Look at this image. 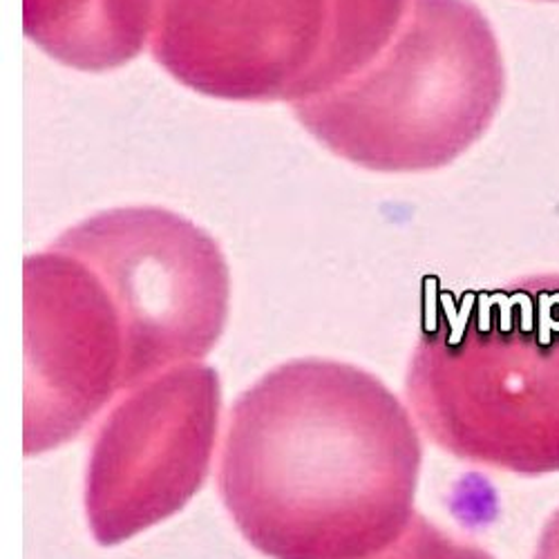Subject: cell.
<instances>
[{
    "instance_id": "cell-5",
    "label": "cell",
    "mask_w": 559,
    "mask_h": 559,
    "mask_svg": "<svg viewBox=\"0 0 559 559\" xmlns=\"http://www.w3.org/2000/svg\"><path fill=\"white\" fill-rule=\"evenodd\" d=\"M57 245L90 266L115 309L128 390L217 345L228 266L217 242L189 219L157 206L117 209L66 230Z\"/></svg>"
},
{
    "instance_id": "cell-3",
    "label": "cell",
    "mask_w": 559,
    "mask_h": 559,
    "mask_svg": "<svg viewBox=\"0 0 559 559\" xmlns=\"http://www.w3.org/2000/svg\"><path fill=\"white\" fill-rule=\"evenodd\" d=\"M506 87L497 36L471 0H407L356 72L292 104L334 155L381 173L448 166L490 128Z\"/></svg>"
},
{
    "instance_id": "cell-7",
    "label": "cell",
    "mask_w": 559,
    "mask_h": 559,
    "mask_svg": "<svg viewBox=\"0 0 559 559\" xmlns=\"http://www.w3.org/2000/svg\"><path fill=\"white\" fill-rule=\"evenodd\" d=\"M25 454L72 441L128 392L126 343L90 266L57 242L25 262Z\"/></svg>"
},
{
    "instance_id": "cell-1",
    "label": "cell",
    "mask_w": 559,
    "mask_h": 559,
    "mask_svg": "<svg viewBox=\"0 0 559 559\" xmlns=\"http://www.w3.org/2000/svg\"><path fill=\"white\" fill-rule=\"evenodd\" d=\"M424 445L399 396L341 360L271 369L230 409L217 488L271 559H362L414 518Z\"/></svg>"
},
{
    "instance_id": "cell-11",
    "label": "cell",
    "mask_w": 559,
    "mask_h": 559,
    "mask_svg": "<svg viewBox=\"0 0 559 559\" xmlns=\"http://www.w3.org/2000/svg\"><path fill=\"white\" fill-rule=\"evenodd\" d=\"M550 3H557V0H550Z\"/></svg>"
},
{
    "instance_id": "cell-2",
    "label": "cell",
    "mask_w": 559,
    "mask_h": 559,
    "mask_svg": "<svg viewBox=\"0 0 559 559\" xmlns=\"http://www.w3.org/2000/svg\"><path fill=\"white\" fill-rule=\"evenodd\" d=\"M405 390L452 456L524 477L559 473V273L443 298Z\"/></svg>"
},
{
    "instance_id": "cell-6",
    "label": "cell",
    "mask_w": 559,
    "mask_h": 559,
    "mask_svg": "<svg viewBox=\"0 0 559 559\" xmlns=\"http://www.w3.org/2000/svg\"><path fill=\"white\" fill-rule=\"evenodd\" d=\"M222 418V381L183 362L117 399L90 448L85 512L102 546L179 512L204 486Z\"/></svg>"
},
{
    "instance_id": "cell-8",
    "label": "cell",
    "mask_w": 559,
    "mask_h": 559,
    "mask_svg": "<svg viewBox=\"0 0 559 559\" xmlns=\"http://www.w3.org/2000/svg\"><path fill=\"white\" fill-rule=\"evenodd\" d=\"M153 0H25V32L63 66L106 72L134 59L151 34Z\"/></svg>"
},
{
    "instance_id": "cell-4",
    "label": "cell",
    "mask_w": 559,
    "mask_h": 559,
    "mask_svg": "<svg viewBox=\"0 0 559 559\" xmlns=\"http://www.w3.org/2000/svg\"><path fill=\"white\" fill-rule=\"evenodd\" d=\"M407 0H153L151 50L200 95L309 99L356 72Z\"/></svg>"
},
{
    "instance_id": "cell-9",
    "label": "cell",
    "mask_w": 559,
    "mask_h": 559,
    "mask_svg": "<svg viewBox=\"0 0 559 559\" xmlns=\"http://www.w3.org/2000/svg\"><path fill=\"white\" fill-rule=\"evenodd\" d=\"M362 559H495L477 544L452 537L414 512L405 531L383 550Z\"/></svg>"
},
{
    "instance_id": "cell-10",
    "label": "cell",
    "mask_w": 559,
    "mask_h": 559,
    "mask_svg": "<svg viewBox=\"0 0 559 559\" xmlns=\"http://www.w3.org/2000/svg\"><path fill=\"white\" fill-rule=\"evenodd\" d=\"M533 559H559V508L552 512L546 522Z\"/></svg>"
}]
</instances>
